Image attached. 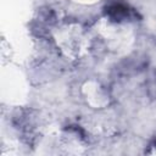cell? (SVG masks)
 <instances>
[{"mask_svg":"<svg viewBox=\"0 0 156 156\" xmlns=\"http://www.w3.org/2000/svg\"><path fill=\"white\" fill-rule=\"evenodd\" d=\"M128 12L127 7H124L123 5L121 4H117V5H112L111 7H108V13L113 17V18H121L123 16H126Z\"/></svg>","mask_w":156,"mask_h":156,"instance_id":"1","label":"cell"}]
</instances>
